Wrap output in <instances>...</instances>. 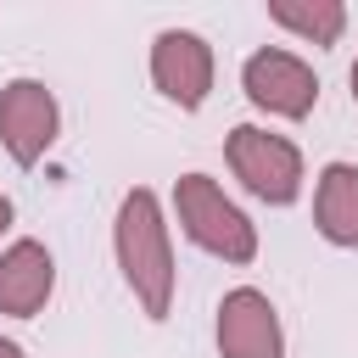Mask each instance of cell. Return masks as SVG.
Here are the masks:
<instances>
[{
	"mask_svg": "<svg viewBox=\"0 0 358 358\" xmlns=\"http://www.w3.org/2000/svg\"><path fill=\"white\" fill-rule=\"evenodd\" d=\"M0 358H28V352H22V347H17L11 336H0Z\"/></svg>",
	"mask_w": 358,
	"mask_h": 358,
	"instance_id": "7c38bea8",
	"label": "cell"
},
{
	"mask_svg": "<svg viewBox=\"0 0 358 358\" xmlns=\"http://www.w3.org/2000/svg\"><path fill=\"white\" fill-rule=\"evenodd\" d=\"M241 90L257 112L268 117H285V123H302L313 106H319V73L285 50V45H263L241 62Z\"/></svg>",
	"mask_w": 358,
	"mask_h": 358,
	"instance_id": "277c9868",
	"label": "cell"
},
{
	"mask_svg": "<svg viewBox=\"0 0 358 358\" xmlns=\"http://www.w3.org/2000/svg\"><path fill=\"white\" fill-rule=\"evenodd\" d=\"M11 218H17V207H11V196H0V235L11 229Z\"/></svg>",
	"mask_w": 358,
	"mask_h": 358,
	"instance_id": "8fae6325",
	"label": "cell"
},
{
	"mask_svg": "<svg viewBox=\"0 0 358 358\" xmlns=\"http://www.w3.org/2000/svg\"><path fill=\"white\" fill-rule=\"evenodd\" d=\"M268 22L296 34L302 45H336L347 34V6L341 0H268Z\"/></svg>",
	"mask_w": 358,
	"mask_h": 358,
	"instance_id": "30bf717a",
	"label": "cell"
},
{
	"mask_svg": "<svg viewBox=\"0 0 358 358\" xmlns=\"http://www.w3.org/2000/svg\"><path fill=\"white\" fill-rule=\"evenodd\" d=\"M213 45L196 28H162L151 39V84L162 101H173L179 112H201L213 95Z\"/></svg>",
	"mask_w": 358,
	"mask_h": 358,
	"instance_id": "8992f818",
	"label": "cell"
},
{
	"mask_svg": "<svg viewBox=\"0 0 358 358\" xmlns=\"http://www.w3.org/2000/svg\"><path fill=\"white\" fill-rule=\"evenodd\" d=\"M224 162L241 179V190L257 196V201H268V207H296L302 201L308 162H302V145L291 134H274L263 123H235L224 134Z\"/></svg>",
	"mask_w": 358,
	"mask_h": 358,
	"instance_id": "3957f363",
	"label": "cell"
},
{
	"mask_svg": "<svg viewBox=\"0 0 358 358\" xmlns=\"http://www.w3.org/2000/svg\"><path fill=\"white\" fill-rule=\"evenodd\" d=\"M173 218L185 229L190 246H201L218 263H257V224L224 196V185L213 173H179L173 179Z\"/></svg>",
	"mask_w": 358,
	"mask_h": 358,
	"instance_id": "7a4b0ae2",
	"label": "cell"
},
{
	"mask_svg": "<svg viewBox=\"0 0 358 358\" xmlns=\"http://www.w3.org/2000/svg\"><path fill=\"white\" fill-rule=\"evenodd\" d=\"M213 336H218V358H285L280 308L257 285H235L218 296Z\"/></svg>",
	"mask_w": 358,
	"mask_h": 358,
	"instance_id": "52a82bcc",
	"label": "cell"
},
{
	"mask_svg": "<svg viewBox=\"0 0 358 358\" xmlns=\"http://www.w3.org/2000/svg\"><path fill=\"white\" fill-rule=\"evenodd\" d=\"M62 134V106L45 78H11L0 84V145L17 168H39L45 151Z\"/></svg>",
	"mask_w": 358,
	"mask_h": 358,
	"instance_id": "5b68a950",
	"label": "cell"
},
{
	"mask_svg": "<svg viewBox=\"0 0 358 358\" xmlns=\"http://www.w3.org/2000/svg\"><path fill=\"white\" fill-rule=\"evenodd\" d=\"M313 229L341 246L358 252V162H324L313 179Z\"/></svg>",
	"mask_w": 358,
	"mask_h": 358,
	"instance_id": "9c48e42d",
	"label": "cell"
},
{
	"mask_svg": "<svg viewBox=\"0 0 358 358\" xmlns=\"http://www.w3.org/2000/svg\"><path fill=\"white\" fill-rule=\"evenodd\" d=\"M56 296V257L45 241L17 235L0 252V313L6 319H39L45 302Z\"/></svg>",
	"mask_w": 358,
	"mask_h": 358,
	"instance_id": "ba28073f",
	"label": "cell"
},
{
	"mask_svg": "<svg viewBox=\"0 0 358 358\" xmlns=\"http://www.w3.org/2000/svg\"><path fill=\"white\" fill-rule=\"evenodd\" d=\"M347 84H352V101H358V62H352V73H347Z\"/></svg>",
	"mask_w": 358,
	"mask_h": 358,
	"instance_id": "4fadbf2b",
	"label": "cell"
},
{
	"mask_svg": "<svg viewBox=\"0 0 358 358\" xmlns=\"http://www.w3.org/2000/svg\"><path fill=\"white\" fill-rule=\"evenodd\" d=\"M112 252H117V274H123L129 296L140 302V313H145V319H168L179 268H173L168 213H162V196H157L151 185L123 190L117 218H112Z\"/></svg>",
	"mask_w": 358,
	"mask_h": 358,
	"instance_id": "6da1fadb",
	"label": "cell"
}]
</instances>
